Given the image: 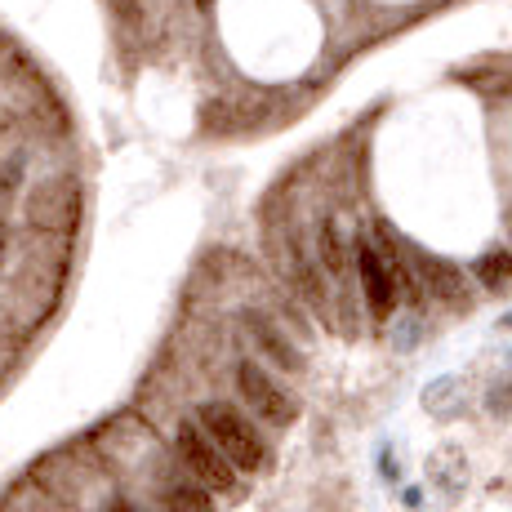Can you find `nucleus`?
Listing matches in <instances>:
<instances>
[{"instance_id": "f257e3e1", "label": "nucleus", "mask_w": 512, "mask_h": 512, "mask_svg": "<svg viewBox=\"0 0 512 512\" xmlns=\"http://www.w3.org/2000/svg\"><path fill=\"white\" fill-rule=\"evenodd\" d=\"M196 423L205 428V437L232 459L236 472H263L268 468V441L254 428L232 401H201L196 406Z\"/></svg>"}, {"instance_id": "f03ea898", "label": "nucleus", "mask_w": 512, "mask_h": 512, "mask_svg": "<svg viewBox=\"0 0 512 512\" xmlns=\"http://www.w3.org/2000/svg\"><path fill=\"white\" fill-rule=\"evenodd\" d=\"M174 450H179V464L192 472L205 490H214V495H236V490H241V472H236L232 459L205 437V428L196 419L174 432Z\"/></svg>"}, {"instance_id": "7ed1b4c3", "label": "nucleus", "mask_w": 512, "mask_h": 512, "mask_svg": "<svg viewBox=\"0 0 512 512\" xmlns=\"http://www.w3.org/2000/svg\"><path fill=\"white\" fill-rule=\"evenodd\" d=\"M236 392H241L245 406H250L263 423H272V428H285V423H294V415H299V401L250 357L236 361Z\"/></svg>"}, {"instance_id": "20e7f679", "label": "nucleus", "mask_w": 512, "mask_h": 512, "mask_svg": "<svg viewBox=\"0 0 512 512\" xmlns=\"http://www.w3.org/2000/svg\"><path fill=\"white\" fill-rule=\"evenodd\" d=\"M352 259H357L361 299H366L370 317H374V321H388L392 312L401 308V290H397V277H392L388 259H383V250L374 245V236H361L357 250H352Z\"/></svg>"}, {"instance_id": "39448f33", "label": "nucleus", "mask_w": 512, "mask_h": 512, "mask_svg": "<svg viewBox=\"0 0 512 512\" xmlns=\"http://www.w3.org/2000/svg\"><path fill=\"white\" fill-rule=\"evenodd\" d=\"M241 330H245V339L254 343V352H263V357H268L281 374H299V370H303L299 343H294L290 334L281 330V321H272L268 312L245 308V312H241Z\"/></svg>"}, {"instance_id": "423d86ee", "label": "nucleus", "mask_w": 512, "mask_h": 512, "mask_svg": "<svg viewBox=\"0 0 512 512\" xmlns=\"http://www.w3.org/2000/svg\"><path fill=\"white\" fill-rule=\"evenodd\" d=\"M415 259H419V277L428 285V299L446 303V308H459V312H468L472 303H477V290H472L468 272L459 268V263L437 259V254H415Z\"/></svg>"}, {"instance_id": "0eeeda50", "label": "nucleus", "mask_w": 512, "mask_h": 512, "mask_svg": "<svg viewBox=\"0 0 512 512\" xmlns=\"http://www.w3.org/2000/svg\"><path fill=\"white\" fill-rule=\"evenodd\" d=\"M152 495L165 512H214V490H205L183 464L179 468H170V464L156 468Z\"/></svg>"}, {"instance_id": "6e6552de", "label": "nucleus", "mask_w": 512, "mask_h": 512, "mask_svg": "<svg viewBox=\"0 0 512 512\" xmlns=\"http://www.w3.org/2000/svg\"><path fill=\"white\" fill-rule=\"evenodd\" d=\"M290 277H294V285H299V294L308 299V308H317L321 317L330 312V277L321 272V263L317 259H308L303 250H294L290 254Z\"/></svg>"}, {"instance_id": "1a4fd4ad", "label": "nucleus", "mask_w": 512, "mask_h": 512, "mask_svg": "<svg viewBox=\"0 0 512 512\" xmlns=\"http://www.w3.org/2000/svg\"><path fill=\"white\" fill-rule=\"evenodd\" d=\"M317 263L330 281L348 277V241H343V228L334 219H321L317 228Z\"/></svg>"}, {"instance_id": "9d476101", "label": "nucleus", "mask_w": 512, "mask_h": 512, "mask_svg": "<svg viewBox=\"0 0 512 512\" xmlns=\"http://www.w3.org/2000/svg\"><path fill=\"white\" fill-rule=\"evenodd\" d=\"M472 281L481 285V290H495L504 294L512 285V250H504V245H495V250H486L477 263H472Z\"/></svg>"}, {"instance_id": "9b49d317", "label": "nucleus", "mask_w": 512, "mask_h": 512, "mask_svg": "<svg viewBox=\"0 0 512 512\" xmlns=\"http://www.w3.org/2000/svg\"><path fill=\"white\" fill-rule=\"evenodd\" d=\"M486 406L495 410V415H512V379H504V383H495V388H490V397H486Z\"/></svg>"}, {"instance_id": "f8f14e48", "label": "nucleus", "mask_w": 512, "mask_h": 512, "mask_svg": "<svg viewBox=\"0 0 512 512\" xmlns=\"http://www.w3.org/2000/svg\"><path fill=\"white\" fill-rule=\"evenodd\" d=\"M107 512H152V508L134 504V499H107Z\"/></svg>"}, {"instance_id": "ddd939ff", "label": "nucleus", "mask_w": 512, "mask_h": 512, "mask_svg": "<svg viewBox=\"0 0 512 512\" xmlns=\"http://www.w3.org/2000/svg\"><path fill=\"white\" fill-rule=\"evenodd\" d=\"M0 259H5V241H0Z\"/></svg>"}, {"instance_id": "4468645a", "label": "nucleus", "mask_w": 512, "mask_h": 512, "mask_svg": "<svg viewBox=\"0 0 512 512\" xmlns=\"http://www.w3.org/2000/svg\"><path fill=\"white\" fill-rule=\"evenodd\" d=\"M504 326H512V317H508V321H504Z\"/></svg>"}]
</instances>
